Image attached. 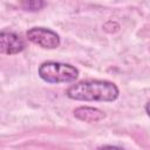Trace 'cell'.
<instances>
[{
	"label": "cell",
	"instance_id": "cell-1",
	"mask_svg": "<svg viewBox=\"0 0 150 150\" xmlns=\"http://www.w3.org/2000/svg\"><path fill=\"white\" fill-rule=\"evenodd\" d=\"M67 97L84 102H114L120 96L118 87L108 80H83L71 84L67 91Z\"/></svg>",
	"mask_w": 150,
	"mask_h": 150
},
{
	"label": "cell",
	"instance_id": "cell-2",
	"mask_svg": "<svg viewBox=\"0 0 150 150\" xmlns=\"http://www.w3.org/2000/svg\"><path fill=\"white\" fill-rule=\"evenodd\" d=\"M38 74L45 82L59 84L75 82L80 73L79 69L73 64L56 61H46L40 64Z\"/></svg>",
	"mask_w": 150,
	"mask_h": 150
},
{
	"label": "cell",
	"instance_id": "cell-3",
	"mask_svg": "<svg viewBox=\"0 0 150 150\" xmlns=\"http://www.w3.org/2000/svg\"><path fill=\"white\" fill-rule=\"evenodd\" d=\"M26 36L32 43L45 49H55L61 43L60 35L46 27H32L27 30Z\"/></svg>",
	"mask_w": 150,
	"mask_h": 150
},
{
	"label": "cell",
	"instance_id": "cell-4",
	"mask_svg": "<svg viewBox=\"0 0 150 150\" xmlns=\"http://www.w3.org/2000/svg\"><path fill=\"white\" fill-rule=\"evenodd\" d=\"M25 47V41L15 32L0 30V54L15 55L21 53Z\"/></svg>",
	"mask_w": 150,
	"mask_h": 150
},
{
	"label": "cell",
	"instance_id": "cell-5",
	"mask_svg": "<svg viewBox=\"0 0 150 150\" xmlns=\"http://www.w3.org/2000/svg\"><path fill=\"white\" fill-rule=\"evenodd\" d=\"M74 116L82 121V122H88V123H93V122H100L102 120L105 118V112L98 108H94V107H88V105H81L77 107L74 110Z\"/></svg>",
	"mask_w": 150,
	"mask_h": 150
},
{
	"label": "cell",
	"instance_id": "cell-6",
	"mask_svg": "<svg viewBox=\"0 0 150 150\" xmlns=\"http://www.w3.org/2000/svg\"><path fill=\"white\" fill-rule=\"evenodd\" d=\"M20 6L25 11L38 12L46 6V1L45 0H20Z\"/></svg>",
	"mask_w": 150,
	"mask_h": 150
}]
</instances>
